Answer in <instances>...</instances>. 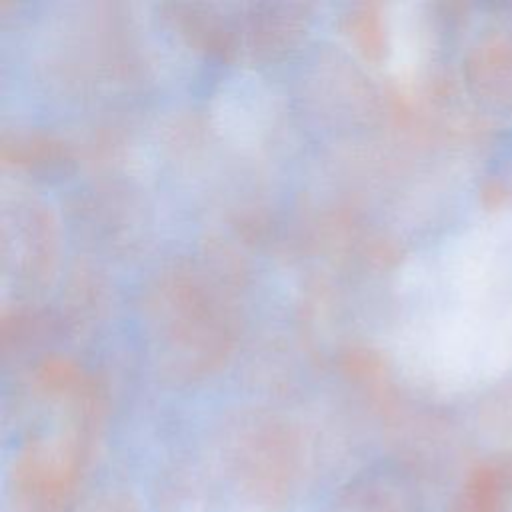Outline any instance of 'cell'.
Returning <instances> with one entry per match:
<instances>
[{"label": "cell", "mask_w": 512, "mask_h": 512, "mask_svg": "<svg viewBox=\"0 0 512 512\" xmlns=\"http://www.w3.org/2000/svg\"><path fill=\"white\" fill-rule=\"evenodd\" d=\"M392 368L442 396L512 368V212L476 218L402 260L382 332Z\"/></svg>", "instance_id": "cell-1"}, {"label": "cell", "mask_w": 512, "mask_h": 512, "mask_svg": "<svg viewBox=\"0 0 512 512\" xmlns=\"http://www.w3.org/2000/svg\"><path fill=\"white\" fill-rule=\"evenodd\" d=\"M272 82L254 68H232L216 82L208 112L214 132L238 148L262 144L278 116Z\"/></svg>", "instance_id": "cell-2"}, {"label": "cell", "mask_w": 512, "mask_h": 512, "mask_svg": "<svg viewBox=\"0 0 512 512\" xmlns=\"http://www.w3.org/2000/svg\"><path fill=\"white\" fill-rule=\"evenodd\" d=\"M380 22L388 74L400 84H414L424 74L434 46L426 6L412 0L388 2L382 6Z\"/></svg>", "instance_id": "cell-3"}]
</instances>
